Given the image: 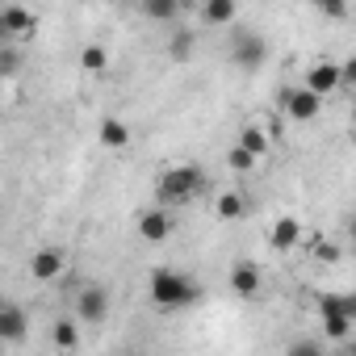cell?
Returning <instances> with one entry per match:
<instances>
[{
    "label": "cell",
    "instance_id": "25",
    "mask_svg": "<svg viewBox=\"0 0 356 356\" xmlns=\"http://www.w3.org/2000/svg\"><path fill=\"white\" fill-rule=\"evenodd\" d=\"M17 59H22V51H5V80H13V72H17Z\"/></svg>",
    "mask_w": 356,
    "mask_h": 356
},
{
    "label": "cell",
    "instance_id": "20",
    "mask_svg": "<svg viewBox=\"0 0 356 356\" xmlns=\"http://www.w3.org/2000/svg\"><path fill=\"white\" fill-rule=\"evenodd\" d=\"M239 143H243L248 151H256V155H268V151H273V138H268V130H264L260 122H248L243 134H239Z\"/></svg>",
    "mask_w": 356,
    "mask_h": 356
},
{
    "label": "cell",
    "instance_id": "13",
    "mask_svg": "<svg viewBox=\"0 0 356 356\" xmlns=\"http://www.w3.org/2000/svg\"><path fill=\"white\" fill-rule=\"evenodd\" d=\"M298 243H302V222H298V218H289V214H285V218H277V222H273V231H268V248H273V252H293Z\"/></svg>",
    "mask_w": 356,
    "mask_h": 356
},
{
    "label": "cell",
    "instance_id": "27",
    "mask_svg": "<svg viewBox=\"0 0 356 356\" xmlns=\"http://www.w3.org/2000/svg\"><path fill=\"white\" fill-rule=\"evenodd\" d=\"M318 260H323V264H335V260H339V248L323 243V248H318Z\"/></svg>",
    "mask_w": 356,
    "mask_h": 356
},
{
    "label": "cell",
    "instance_id": "3",
    "mask_svg": "<svg viewBox=\"0 0 356 356\" xmlns=\"http://www.w3.org/2000/svg\"><path fill=\"white\" fill-rule=\"evenodd\" d=\"M264 59H268V42L260 34H252V30H235L231 34V63L239 72H260Z\"/></svg>",
    "mask_w": 356,
    "mask_h": 356
},
{
    "label": "cell",
    "instance_id": "18",
    "mask_svg": "<svg viewBox=\"0 0 356 356\" xmlns=\"http://www.w3.org/2000/svg\"><path fill=\"white\" fill-rule=\"evenodd\" d=\"M214 214H218L222 222H239V218L248 214L243 193H239V189H222V193H218V202H214Z\"/></svg>",
    "mask_w": 356,
    "mask_h": 356
},
{
    "label": "cell",
    "instance_id": "17",
    "mask_svg": "<svg viewBox=\"0 0 356 356\" xmlns=\"http://www.w3.org/2000/svg\"><path fill=\"white\" fill-rule=\"evenodd\" d=\"M181 5H185V0H138L143 17H147V22H159V26L181 22Z\"/></svg>",
    "mask_w": 356,
    "mask_h": 356
},
{
    "label": "cell",
    "instance_id": "11",
    "mask_svg": "<svg viewBox=\"0 0 356 356\" xmlns=\"http://www.w3.org/2000/svg\"><path fill=\"white\" fill-rule=\"evenodd\" d=\"M0 30H5L9 38H26V34L38 30V17L26 5H5V13H0Z\"/></svg>",
    "mask_w": 356,
    "mask_h": 356
},
{
    "label": "cell",
    "instance_id": "32",
    "mask_svg": "<svg viewBox=\"0 0 356 356\" xmlns=\"http://www.w3.org/2000/svg\"><path fill=\"white\" fill-rule=\"evenodd\" d=\"M352 126H356V105H352Z\"/></svg>",
    "mask_w": 356,
    "mask_h": 356
},
{
    "label": "cell",
    "instance_id": "2",
    "mask_svg": "<svg viewBox=\"0 0 356 356\" xmlns=\"http://www.w3.org/2000/svg\"><path fill=\"white\" fill-rule=\"evenodd\" d=\"M197 193H206V172L193 168V163L168 168L159 181H155V197H159V206H181V202H193Z\"/></svg>",
    "mask_w": 356,
    "mask_h": 356
},
{
    "label": "cell",
    "instance_id": "6",
    "mask_svg": "<svg viewBox=\"0 0 356 356\" xmlns=\"http://www.w3.org/2000/svg\"><path fill=\"white\" fill-rule=\"evenodd\" d=\"M281 105H285V113L293 118V122H314L318 113H323V97L314 92V88H285L281 92Z\"/></svg>",
    "mask_w": 356,
    "mask_h": 356
},
{
    "label": "cell",
    "instance_id": "24",
    "mask_svg": "<svg viewBox=\"0 0 356 356\" xmlns=\"http://www.w3.org/2000/svg\"><path fill=\"white\" fill-rule=\"evenodd\" d=\"M289 352H298V356H318L323 343H314V339H298V343H289Z\"/></svg>",
    "mask_w": 356,
    "mask_h": 356
},
{
    "label": "cell",
    "instance_id": "28",
    "mask_svg": "<svg viewBox=\"0 0 356 356\" xmlns=\"http://www.w3.org/2000/svg\"><path fill=\"white\" fill-rule=\"evenodd\" d=\"M343 310L352 314V323H356V293H343Z\"/></svg>",
    "mask_w": 356,
    "mask_h": 356
},
{
    "label": "cell",
    "instance_id": "1",
    "mask_svg": "<svg viewBox=\"0 0 356 356\" xmlns=\"http://www.w3.org/2000/svg\"><path fill=\"white\" fill-rule=\"evenodd\" d=\"M147 293L159 310H181V306H193L197 302V281L185 277V273H176V268H155L151 281H147Z\"/></svg>",
    "mask_w": 356,
    "mask_h": 356
},
{
    "label": "cell",
    "instance_id": "22",
    "mask_svg": "<svg viewBox=\"0 0 356 356\" xmlns=\"http://www.w3.org/2000/svg\"><path fill=\"white\" fill-rule=\"evenodd\" d=\"M256 159H260V155H256V151H248L243 143H235V147L227 151V163H231V172H252V168H256Z\"/></svg>",
    "mask_w": 356,
    "mask_h": 356
},
{
    "label": "cell",
    "instance_id": "5",
    "mask_svg": "<svg viewBox=\"0 0 356 356\" xmlns=\"http://www.w3.org/2000/svg\"><path fill=\"white\" fill-rule=\"evenodd\" d=\"M76 318L101 327V323L109 318V289H105V285H84V289L76 293Z\"/></svg>",
    "mask_w": 356,
    "mask_h": 356
},
{
    "label": "cell",
    "instance_id": "23",
    "mask_svg": "<svg viewBox=\"0 0 356 356\" xmlns=\"http://www.w3.org/2000/svg\"><path fill=\"white\" fill-rule=\"evenodd\" d=\"M327 22H348V0H310Z\"/></svg>",
    "mask_w": 356,
    "mask_h": 356
},
{
    "label": "cell",
    "instance_id": "31",
    "mask_svg": "<svg viewBox=\"0 0 356 356\" xmlns=\"http://www.w3.org/2000/svg\"><path fill=\"white\" fill-rule=\"evenodd\" d=\"M352 147H356V126H352Z\"/></svg>",
    "mask_w": 356,
    "mask_h": 356
},
{
    "label": "cell",
    "instance_id": "15",
    "mask_svg": "<svg viewBox=\"0 0 356 356\" xmlns=\"http://www.w3.org/2000/svg\"><path fill=\"white\" fill-rule=\"evenodd\" d=\"M97 138H101V147H109V151H126V147H130V126H126L122 118H101Z\"/></svg>",
    "mask_w": 356,
    "mask_h": 356
},
{
    "label": "cell",
    "instance_id": "8",
    "mask_svg": "<svg viewBox=\"0 0 356 356\" xmlns=\"http://www.w3.org/2000/svg\"><path fill=\"white\" fill-rule=\"evenodd\" d=\"M67 273V252L63 248H38L30 256V277L34 281H59Z\"/></svg>",
    "mask_w": 356,
    "mask_h": 356
},
{
    "label": "cell",
    "instance_id": "16",
    "mask_svg": "<svg viewBox=\"0 0 356 356\" xmlns=\"http://www.w3.org/2000/svg\"><path fill=\"white\" fill-rule=\"evenodd\" d=\"M51 348L55 352H76L80 348V318H55L51 323Z\"/></svg>",
    "mask_w": 356,
    "mask_h": 356
},
{
    "label": "cell",
    "instance_id": "33",
    "mask_svg": "<svg viewBox=\"0 0 356 356\" xmlns=\"http://www.w3.org/2000/svg\"><path fill=\"white\" fill-rule=\"evenodd\" d=\"M352 239H356V218H352Z\"/></svg>",
    "mask_w": 356,
    "mask_h": 356
},
{
    "label": "cell",
    "instance_id": "21",
    "mask_svg": "<svg viewBox=\"0 0 356 356\" xmlns=\"http://www.w3.org/2000/svg\"><path fill=\"white\" fill-rule=\"evenodd\" d=\"M80 67H84V72H105V67H109V51H105L101 42H88V47L80 51Z\"/></svg>",
    "mask_w": 356,
    "mask_h": 356
},
{
    "label": "cell",
    "instance_id": "12",
    "mask_svg": "<svg viewBox=\"0 0 356 356\" xmlns=\"http://www.w3.org/2000/svg\"><path fill=\"white\" fill-rule=\"evenodd\" d=\"M197 13H202V26L222 30L239 17V0H206V5H197Z\"/></svg>",
    "mask_w": 356,
    "mask_h": 356
},
{
    "label": "cell",
    "instance_id": "29",
    "mask_svg": "<svg viewBox=\"0 0 356 356\" xmlns=\"http://www.w3.org/2000/svg\"><path fill=\"white\" fill-rule=\"evenodd\" d=\"M343 348H348V352H352V356H356V339H343Z\"/></svg>",
    "mask_w": 356,
    "mask_h": 356
},
{
    "label": "cell",
    "instance_id": "9",
    "mask_svg": "<svg viewBox=\"0 0 356 356\" xmlns=\"http://www.w3.org/2000/svg\"><path fill=\"white\" fill-rule=\"evenodd\" d=\"M306 88H314L318 97H331V92H339L343 88V67L339 63H331V59H318L310 72H306V80H302Z\"/></svg>",
    "mask_w": 356,
    "mask_h": 356
},
{
    "label": "cell",
    "instance_id": "7",
    "mask_svg": "<svg viewBox=\"0 0 356 356\" xmlns=\"http://www.w3.org/2000/svg\"><path fill=\"white\" fill-rule=\"evenodd\" d=\"M134 227H138V235H143L147 243H168V239H172V214H168V206L143 210V214L134 218Z\"/></svg>",
    "mask_w": 356,
    "mask_h": 356
},
{
    "label": "cell",
    "instance_id": "14",
    "mask_svg": "<svg viewBox=\"0 0 356 356\" xmlns=\"http://www.w3.org/2000/svg\"><path fill=\"white\" fill-rule=\"evenodd\" d=\"M227 281H231V289H235L239 298H256V293H260V285H264L260 268H256V264H248V260H243V264H235Z\"/></svg>",
    "mask_w": 356,
    "mask_h": 356
},
{
    "label": "cell",
    "instance_id": "10",
    "mask_svg": "<svg viewBox=\"0 0 356 356\" xmlns=\"http://www.w3.org/2000/svg\"><path fill=\"white\" fill-rule=\"evenodd\" d=\"M26 310L17 302H5L0 306V348H9V343H22L26 339Z\"/></svg>",
    "mask_w": 356,
    "mask_h": 356
},
{
    "label": "cell",
    "instance_id": "26",
    "mask_svg": "<svg viewBox=\"0 0 356 356\" xmlns=\"http://www.w3.org/2000/svg\"><path fill=\"white\" fill-rule=\"evenodd\" d=\"M339 67H343V88H356V55L348 63H339Z\"/></svg>",
    "mask_w": 356,
    "mask_h": 356
},
{
    "label": "cell",
    "instance_id": "4",
    "mask_svg": "<svg viewBox=\"0 0 356 356\" xmlns=\"http://www.w3.org/2000/svg\"><path fill=\"white\" fill-rule=\"evenodd\" d=\"M318 318H323V335L331 343H343L352 335V314L343 310V293H323L318 298Z\"/></svg>",
    "mask_w": 356,
    "mask_h": 356
},
{
    "label": "cell",
    "instance_id": "19",
    "mask_svg": "<svg viewBox=\"0 0 356 356\" xmlns=\"http://www.w3.org/2000/svg\"><path fill=\"white\" fill-rule=\"evenodd\" d=\"M193 42H197L193 30H181V26H176V30L168 34V59H172V63H189V59H193Z\"/></svg>",
    "mask_w": 356,
    "mask_h": 356
},
{
    "label": "cell",
    "instance_id": "30",
    "mask_svg": "<svg viewBox=\"0 0 356 356\" xmlns=\"http://www.w3.org/2000/svg\"><path fill=\"white\" fill-rule=\"evenodd\" d=\"M185 5H206V0H185Z\"/></svg>",
    "mask_w": 356,
    "mask_h": 356
}]
</instances>
